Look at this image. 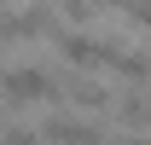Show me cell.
Listing matches in <instances>:
<instances>
[{"mask_svg":"<svg viewBox=\"0 0 151 145\" xmlns=\"http://www.w3.org/2000/svg\"><path fill=\"white\" fill-rule=\"evenodd\" d=\"M47 145H111V134L93 122H81V116H52V122H41L35 128Z\"/></svg>","mask_w":151,"mask_h":145,"instance_id":"obj_3","label":"cell"},{"mask_svg":"<svg viewBox=\"0 0 151 145\" xmlns=\"http://www.w3.org/2000/svg\"><path fill=\"white\" fill-rule=\"evenodd\" d=\"M58 93L64 87H58L47 70H35V64H18V70L0 75V99H6V105H52Z\"/></svg>","mask_w":151,"mask_h":145,"instance_id":"obj_1","label":"cell"},{"mask_svg":"<svg viewBox=\"0 0 151 145\" xmlns=\"http://www.w3.org/2000/svg\"><path fill=\"white\" fill-rule=\"evenodd\" d=\"M64 93H70V99H76L81 110H111V93L99 87V81H81V75H76V81H70Z\"/></svg>","mask_w":151,"mask_h":145,"instance_id":"obj_6","label":"cell"},{"mask_svg":"<svg viewBox=\"0 0 151 145\" xmlns=\"http://www.w3.org/2000/svg\"><path fill=\"white\" fill-rule=\"evenodd\" d=\"M122 12H128L139 29H151V0H122Z\"/></svg>","mask_w":151,"mask_h":145,"instance_id":"obj_8","label":"cell"},{"mask_svg":"<svg viewBox=\"0 0 151 145\" xmlns=\"http://www.w3.org/2000/svg\"><path fill=\"white\" fill-rule=\"evenodd\" d=\"M111 70L122 75V81H134V87H139V81H151V52H116Z\"/></svg>","mask_w":151,"mask_h":145,"instance_id":"obj_5","label":"cell"},{"mask_svg":"<svg viewBox=\"0 0 151 145\" xmlns=\"http://www.w3.org/2000/svg\"><path fill=\"white\" fill-rule=\"evenodd\" d=\"M111 145H151V139H111Z\"/></svg>","mask_w":151,"mask_h":145,"instance_id":"obj_9","label":"cell"},{"mask_svg":"<svg viewBox=\"0 0 151 145\" xmlns=\"http://www.w3.org/2000/svg\"><path fill=\"white\" fill-rule=\"evenodd\" d=\"M0 145H41L35 128H0Z\"/></svg>","mask_w":151,"mask_h":145,"instance_id":"obj_7","label":"cell"},{"mask_svg":"<svg viewBox=\"0 0 151 145\" xmlns=\"http://www.w3.org/2000/svg\"><path fill=\"white\" fill-rule=\"evenodd\" d=\"M58 58L76 64V70H111L116 47H111V41H99V35H58Z\"/></svg>","mask_w":151,"mask_h":145,"instance_id":"obj_2","label":"cell"},{"mask_svg":"<svg viewBox=\"0 0 151 145\" xmlns=\"http://www.w3.org/2000/svg\"><path fill=\"white\" fill-rule=\"evenodd\" d=\"M116 122L122 128H151V93H128V99H111Z\"/></svg>","mask_w":151,"mask_h":145,"instance_id":"obj_4","label":"cell"}]
</instances>
